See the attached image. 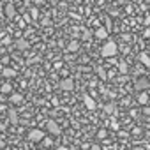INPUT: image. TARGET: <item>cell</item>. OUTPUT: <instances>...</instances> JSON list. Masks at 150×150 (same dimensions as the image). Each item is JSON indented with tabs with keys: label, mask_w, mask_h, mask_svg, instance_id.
<instances>
[{
	"label": "cell",
	"mask_w": 150,
	"mask_h": 150,
	"mask_svg": "<svg viewBox=\"0 0 150 150\" xmlns=\"http://www.w3.org/2000/svg\"><path fill=\"white\" fill-rule=\"evenodd\" d=\"M117 53H118V44H117L115 41H106L104 46L101 48V55H103L104 58H111V57H115Z\"/></svg>",
	"instance_id": "obj_1"
},
{
	"label": "cell",
	"mask_w": 150,
	"mask_h": 150,
	"mask_svg": "<svg viewBox=\"0 0 150 150\" xmlns=\"http://www.w3.org/2000/svg\"><path fill=\"white\" fill-rule=\"evenodd\" d=\"M44 138H46V136H44L42 129H30V131H28V139L34 141V143H41Z\"/></svg>",
	"instance_id": "obj_2"
},
{
	"label": "cell",
	"mask_w": 150,
	"mask_h": 150,
	"mask_svg": "<svg viewBox=\"0 0 150 150\" xmlns=\"http://www.w3.org/2000/svg\"><path fill=\"white\" fill-rule=\"evenodd\" d=\"M134 88H136L138 92H143V90L150 88V81H148V80H146L145 76H141V78L134 80Z\"/></svg>",
	"instance_id": "obj_3"
},
{
	"label": "cell",
	"mask_w": 150,
	"mask_h": 150,
	"mask_svg": "<svg viewBox=\"0 0 150 150\" xmlns=\"http://www.w3.org/2000/svg\"><path fill=\"white\" fill-rule=\"evenodd\" d=\"M46 129L51 132V134H55V136H58L60 132H62V129H60V125L55 122V120H48L46 122Z\"/></svg>",
	"instance_id": "obj_4"
},
{
	"label": "cell",
	"mask_w": 150,
	"mask_h": 150,
	"mask_svg": "<svg viewBox=\"0 0 150 150\" xmlns=\"http://www.w3.org/2000/svg\"><path fill=\"white\" fill-rule=\"evenodd\" d=\"M60 88L62 90H72L74 88V81L71 78H64V80H60Z\"/></svg>",
	"instance_id": "obj_5"
},
{
	"label": "cell",
	"mask_w": 150,
	"mask_h": 150,
	"mask_svg": "<svg viewBox=\"0 0 150 150\" xmlns=\"http://www.w3.org/2000/svg\"><path fill=\"white\" fill-rule=\"evenodd\" d=\"M4 13H6V16H7L9 20H13V18L16 16V7H14V4H7L6 9H4Z\"/></svg>",
	"instance_id": "obj_6"
},
{
	"label": "cell",
	"mask_w": 150,
	"mask_h": 150,
	"mask_svg": "<svg viewBox=\"0 0 150 150\" xmlns=\"http://www.w3.org/2000/svg\"><path fill=\"white\" fill-rule=\"evenodd\" d=\"M94 35H96L97 39H106V37H108V28H104V27H99V28L94 32Z\"/></svg>",
	"instance_id": "obj_7"
},
{
	"label": "cell",
	"mask_w": 150,
	"mask_h": 150,
	"mask_svg": "<svg viewBox=\"0 0 150 150\" xmlns=\"http://www.w3.org/2000/svg\"><path fill=\"white\" fill-rule=\"evenodd\" d=\"M16 48L23 51V50H28V48H30V44H28V41H27V39H23V37H20V39L16 41Z\"/></svg>",
	"instance_id": "obj_8"
},
{
	"label": "cell",
	"mask_w": 150,
	"mask_h": 150,
	"mask_svg": "<svg viewBox=\"0 0 150 150\" xmlns=\"http://www.w3.org/2000/svg\"><path fill=\"white\" fill-rule=\"evenodd\" d=\"M9 101L13 103V104H20V103H23V96L21 94H9Z\"/></svg>",
	"instance_id": "obj_9"
},
{
	"label": "cell",
	"mask_w": 150,
	"mask_h": 150,
	"mask_svg": "<svg viewBox=\"0 0 150 150\" xmlns=\"http://www.w3.org/2000/svg\"><path fill=\"white\" fill-rule=\"evenodd\" d=\"M136 99H138V103H139L141 106H146V104H148V94H146V92H139Z\"/></svg>",
	"instance_id": "obj_10"
},
{
	"label": "cell",
	"mask_w": 150,
	"mask_h": 150,
	"mask_svg": "<svg viewBox=\"0 0 150 150\" xmlns=\"http://www.w3.org/2000/svg\"><path fill=\"white\" fill-rule=\"evenodd\" d=\"M83 103L88 110H96V101L90 97V96H83Z\"/></svg>",
	"instance_id": "obj_11"
},
{
	"label": "cell",
	"mask_w": 150,
	"mask_h": 150,
	"mask_svg": "<svg viewBox=\"0 0 150 150\" xmlns=\"http://www.w3.org/2000/svg\"><path fill=\"white\" fill-rule=\"evenodd\" d=\"M78 50H80V42H78V41H71V42L67 44V51H71V53L78 51Z\"/></svg>",
	"instance_id": "obj_12"
},
{
	"label": "cell",
	"mask_w": 150,
	"mask_h": 150,
	"mask_svg": "<svg viewBox=\"0 0 150 150\" xmlns=\"http://www.w3.org/2000/svg\"><path fill=\"white\" fill-rule=\"evenodd\" d=\"M2 74H4L6 78H14V76H16V71H14L13 67H6V69L2 71Z\"/></svg>",
	"instance_id": "obj_13"
},
{
	"label": "cell",
	"mask_w": 150,
	"mask_h": 150,
	"mask_svg": "<svg viewBox=\"0 0 150 150\" xmlns=\"http://www.w3.org/2000/svg\"><path fill=\"white\" fill-rule=\"evenodd\" d=\"M0 92H2L4 96H6V94H11V92H13L11 83H4V85H0Z\"/></svg>",
	"instance_id": "obj_14"
},
{
	"label": "cell",
	"mask_w": 150,
	"mask_h": 150,
	"mask_svg": "<svg viewBox=\"0 0 150 150\" xmlns=\"http://www.w3.org/2000/svg\"><path fill=\"white\" fill-rule=\"evenodd\" d=\"M118 71L122 72V74H127V71H129V65H127V62H118Z\"/></svg>",
	"instance_id": "obj_15"
},
{
	"label": "cell",
	"mask_w": 150,
	"mask_h": 150,
	"mask_svg": "<svg viewBox=\"0 0 150 150\" xmlns=\"http://www.w3.org/2000/svg\"><path fill=\"white\" fill-rule=\"evenodd\" d=\"M139 60H141L146 67H150V57H148L146 53H139Z\"/></svg>",
	"instance_id": "obj_16"
},
{
	"label": "cell",
	"mask_w": 150,
	"mask_h": 150,
	"mask_svg": "<svg viewBox=\"0 0 150 150\" xmlns=\"http://www.w3.org/2000/svg\"><path fill=\"white\" fill-rule=\"evenodd\" d=\"M7 115H9V120H11V122H14V124L18 122V113H16V111H14L13 108L9 110V113H7Z\"/></svg>",
	"instance_id": "obj_17"
},
{
	"label": "cell",
	"mask_w": 150,
	"mask_h": 150,
	"mask_svg": "<svg viewBox=\"0 0 150 150\" xmlns=\"http://www.w3.org/2000/svg\"><path fill=\"white\" fill-rule=\"evenodd\" d=\"M113 111H115V104H113V103H108V104L104 106V113H108V115H111Z\"/></svg>",
	"instance_id": "obj_18"
},
{
	"label": "cell",
	"mask_w": 150,
	"mask_h": 150,
	"mask_svg": "<svg viewBox=\"0 0 150 150\" xmlns=\"http://www.w3.org/2000/svg\"><path fill=\"white\" fill-rule=\"evenodd\" d=\"M96 72L99 74V76H101L103 80H106V71H104L103 67H99V65H97V67H96Z\"/></svg>",
	"instance_id": "obj_19"
},
{
	"label": "cell",
	"mask_w": 150,
	"mask_h": 150,
	"mask_svg": "<svg viewBox=\"0 0 150 150\" xmlns=\"http://www.w3.org/2000/svg\"><path fill=\"white\" fill-rule=\"evenodd\" d=\"M110 127H111L113 131H120V124H118V122H115V120L110 124Z\"/></svg>",
	"instance_id": "obj_20"
},
{
	"label": "cell",
	"mask_w": 150,
	"mask_h": 150,
	"mask_svg": "<svg viewBox=\"0 0 150 150\" xmlns=\"http://www.w3.org/2000/svg\"><path fill=\"white\" fill-rule=\"evenodd\" d=\"M97 136H99V139H104V138H106V129H101V131L97 132Z\"/></svg>",
	"instance_id": "obj_21"
},
{
	"label": "cell",
	"mask_w": 150,
	"mask_h": 150,
	"mask_svg": "<svg viewBox=\"0 0 150 150\" xmlns=\"http://www.w3.org/2000/svg\"><path fill=\"white\" fill-rule=\"evenodd\" d=\"M90 35H92L90 30H85V32H83V37H85V39H90Z\"/></svg>",
	"instance_id": "obj_22"
},
{
	"label": "cell",
	"mask_w": 150,
	"mask_h": 150,
	"mask_svg": "<svg viewBox=\"0 0 150 150\" xmlns=\"http://www.w3.org/2000/svg\"><path fill=\"white\" fill-rule=\"evenodd\" d=\"M41 143H44V145H51V139H50V138H44Z\"/></svg>",
	"instance_id": "obj_23"
},
{
	"label": "cell",
	"mask_w": 150,
	"mask_h": 150,
	"mask_svg": "<svg viewBox=\"0 0 150 150\" xmlns=\"http://www.w3.org/2000/svg\"><path fill=\"white\" fill-rule=\"evenodd\" d=\"M143 113H145V115H150V106H145V108H143Z\"/></svg>",
	"instance_id": "obj_24"
},
{
	"label": "cell",
	"mask_w": 150,
	"mask_h": 150,
	"mask_svg": "<svg viewBox=\"0 0 150 150\" xmlns=\"http://www.w3.org/2000/svg\"><path fill=\"white\" fill-rule=\"evenodd\" d=\"M4 101H6V96H4V94H2V92H0V104H2V103H4Z\"/></svg>",
	"instance_id": "obj_25"
},
{
	"label": "cell",
	"mask_w": 150,
	"mask_h": 150,
	"mask_svg": "<svg viewBox=\"0 0 150 150\" xmlns=\"http://www.w3.org/2000/svg\"><path fill=\"white\" fill-rule=\"evenodd\" d=\"M37 14H39V13H37V9L34 7V9H32V16H34V18H37Z\"/></svg>",
	"instance_id": "obj_26"
},
{
	"label": "cell",
	"mask_w": 150,
	"mask_h": 150,
	"mask_svg": "<svg viewBox=\"0 0 150 150\" xmlns=\"http://www.w3.org/2000/svg\"><path fill=\"white\" fill-rule=\"evenodd\" d=\"M55 150H69V148H67V146H64V145H60V146H57Z\"/></svg>",
	"instance_id": "obj_27"
},
{
	"label": "cell",
	"mask_w": 150,
	"mask_h": 150,
	"mask_svg": "<svg viewBox=\"0 0 150 150\" xmlns=\"http://www.w3.org/2000/svg\"><path fill=\"white\" fill-rule=\"evenodd\" d=\"M115 2H117V4H127L129 0H115Z\"/></svg>",
	"instance_id": "obj_28"
},
{
	"label": "cell",
	"mask_w": 150,
	"mask_h": 150,
	"mask_svg": "<svg viewBox=\"0 0 150 150\" xmlns=\"http://www.w3.org/2000/svg\"><path fill=\"white\" fill-rule=\"evenodd\" d=\"M90 148H92V150H101V146H97V145H92Z\"/></svg>",
	"instance_id": "obj_29"
},
{
	"label": "cell",
	"mask_w": 150,
	"mask_h": 150,
	"mask_svg": "<svg viewBox=\"0 0 150 150\" xmlns=\"http://www.w3.org/2000/svg\"><path fill=\"white\" fill-rule=\"evenodd\" d=\"M4 108H6V106H4V104H0V111H4Z\"/></svg>",
	"instance_id": "obj_30"
}]
</instances>
